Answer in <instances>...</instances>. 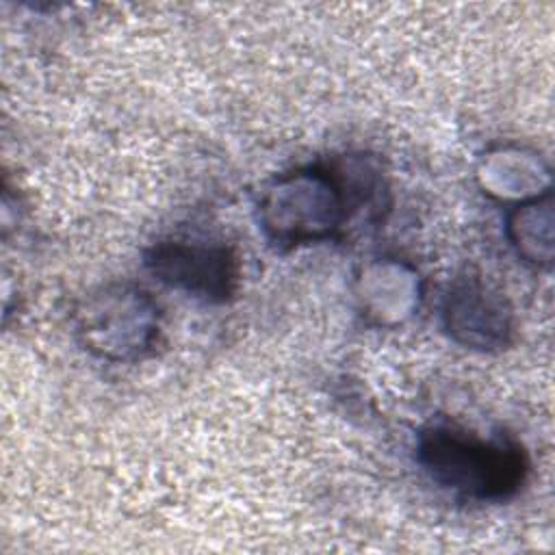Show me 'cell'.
<instances>
[{"label":"cell","mask_w":555,"mask_h":555,"mask_svg":"<svg viewBox=\"0 0 555 555\" xmlns=\"http://www.w3.org/2000/svg\"><path fill=\"white\" fill-rule=\"evenodd\" d=\"M143 262L165 286L208 304H225L238 288V258L225 243L163 238L145 251Z\"/></svg>","instance_id":"cell-4"},{"label":"cell","mask_w":555,"mask_h":555,"mask_svg":"<svg viewBox=\"0 0 555 555\" xmlns=\"http://www.w3.org/2000/svg\"><path fill=\"white\" fill-rule=\"evenodd\" d=\"M509 245L518 258L535 269H548L553 264V195L544 193L518 202L505 225Z\"/></svg>","instance_id":"cell-6"},{"label":"cell","mask_w":555,"mask_h":555,"mask_svg":"<svg viewBox=\"0 0 555 555\" xmlns=\"http://www.w3.org/2000/svg\"><path fill=\"white\" fill-rule=\"evenodd\" d=\"M447 334L475 351H501L514 338V310L503 291L475 271L460 273L444 297Z\"/></svg>","instance_id":"cell-5"},{"label":"cell","mask_w":555,"mask_h":555,"mask_svg":"<svg viewBox=\"0 0 555 555\" xmlns=\"http://www.w3.org/2000/svg\"><path fill=\"white\" fill-rule=\"evenodd\" d=\"M82 349L108 362H137L156 351L160 308L141 286L113 282L89 291L72 310Z\"/></svg>","instance_id":"cell-3"},{"label":"cell","mask_w":555,"mask_h":555,"mask_svg":"<svg viewBox=\"0 0 555 555\" xmlns=\"http://www.w3.org/2000/svg\"><path fill=\"white\" fill-rule=\"evenodd\" d=\"M416 462L438 488L473 503L509 501L529 475V455L516 438H483L455 423L423 427L416 438Z\"/></svg>","instance_id":"cell-2"},{"label":"cell","mask_w":555,"mask_h":555,"mask_svg":"<svg viewBox=\"0 0 555 555\" xmlns=\"http://www.w3.org/2000/svg\"><path fill=\"white\" fill-rule=\"evenodd\" d=\"M386 191L379 171L362 156L347 163L304 165L278 173L258 197V223L278 249H295L336 236L364 204Z\"/></svg>","instance_id":"cell-1"}]
</instances>
